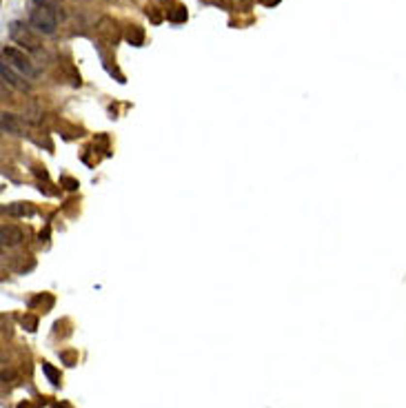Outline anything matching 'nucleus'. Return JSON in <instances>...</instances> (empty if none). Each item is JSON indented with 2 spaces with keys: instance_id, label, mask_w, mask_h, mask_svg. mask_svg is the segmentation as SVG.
Listing matches in <instances>:
<instances>
[{
  "instance_id": "obj_9",
  "label": "nucleus",
  "mask_w": 406,
  "mask_h": 408,
  "mask_svg": "<svg viewBox=\"0 0 406 408\" xmlns=\"http://www.w3.org/2000/svg\"><path fill=\"white\" fill-rule=\"evenodd\" d=\"M42 373L47 375V379L53 384V386H58V384H60V373H58L56 368L51 366V364H47V361H42Z\"/></svg>"
},
{
  "instance_id": "obj_12",
  "label": "nucleus",
  "mask_w": 406,
  "mask_h": 408,
  "mask_svg": "<svg viewBox=\"0 0 406 408\" xmlns=\"http://www.w3.org/2000/svg\"><path fill=\"white\" fill-rule=\"evenodd\" d=\"M22 324H27V326H29V330H36L38 319H36V317H22Z\"/></svg>"
},
{
  "instance_id": "obj_3",
  "label": "nucleus",
  "mask_w": 406,
  "mask_h": 408,
  "mask_svg": "<svg viewBox=\"0 0 406 408\" xmlns=\"http://www.w3.org/2000/svg\"><path fill=\"white\" fill-rule=\"evenodd\" d=\"M11 38L20 45L22 49H29V51H38V38L29 31V27L22 25V22H11V29H9Z\"/></svg>"
},
{
  "instance_id": "obj_2",
  "label": "nucleus",
  "mask_w": 406,
  "mask_h": 408,
  "mask_svg": "<svg viewBox=\"0 0 406 408\" xmlns=\"http://www.w3.org/2000/svg\"><path fill=\"white\" fill-rule=\"evenodd\" d=\"M2 58H5V63L9 64V67L18 69L22 76H27V78H36L38 76V69L32 64V60L25 56V53L20 51V49L16 47H5L2 49Z\"/></svg>"
},
{
  "instance_id": "obj_11",
  "label": "nucleus",
  "mask_w": 406,
  "mask_h": 408,
  "mask_svg": "<svg viewBox=\"0 0 406 408\" xmlns=\"http://www.w3.org/2000/svg\"><path fill=\"white\" fill-rule=\"evenodd\" d=\"M63 184L69 188V191H76V188H78V182H76V180H71V178H63Z\"/></svg>"
},
{
  "instance_id": "obj_10",
  "label": "nucleus",
  "mask_w": 406,
  "mask_h": 408,
  "mask_svg": "<svg viewBox=\"0 0 406 408\" xmlns=\"http://www.w3.org/2000/svg\"><path fill=\"white\" fill-rule=\"evenodd\" d=\"M169 20L171 22H184L187 20V9H184V7H176V9L169 14Z\"/></svg>"
},
{
  "instance_id": "obj_5",
  "label": "nucleus",
  "mask_w": 406,
  "mask_h": 408,
  "mask_svg": "<svg viewBox=\"0 0 406 408\" xmlns=\"http://www.w3.org/2000/svg\"><path fill=\"white\" fill-rule=\"evenodd\" d=\"M5 211L11 218H25V215H33V206L29 202H14L5 206Z\"/></svg>"
},
{
  "instance_id": "obj_4",
  "label": "nucleus",
  "mask_w": 406,
  "mask_h": 408,
  "mask_svg": "<svg viewBox=\"0 0 406 408\" xmlns=\"http://www.w3.org/2000/svg\"><path fill=\"white\" fill-rule=\"evenodd\" d=\"M22 237H25V235H22V231L18 229V226H11V224L9 226H7V224L2 226V244H5V246L20 244Z\"/></svg>"
},
{
  "instance_id": "obj_6",
  "label": "nucleus",
  "mask_w": 406,
  "mask_h": 408,
  "mask_svg": "<svg viewBox=\"0 0 406 408\" xmlns=\"http://www.w3.org/2000/svg\"><path fill=\"white\" fill-rule=\"evenodd\" d=\"M127 42H129V45H133V47H140V45H145V31H142V27L131 25L129 29H127Z\"/></svg>"
},
{
  "instance_id": "obj_13",
  "label": "nucleus",
  "mask_w": 406,
  "mask_h": 408,
  "mask_svg": "<svg viewBox=\"0 0 406 408\" xmlns=\"http://www.w3.org/2000/svg\"><path fill=\"white\" fill-rule=\"evenodd\" d=\"M63 357L67 360V364H69V366H73V355H71V353H65Z\"/></svg>"
},
{
  "instance_id": "obj_1",
  "label": "nucleus",
  "mask_w": 406,
  "mask_h": 408,
  "mask_svg": "<svg viewBox=\"0 0 406 408\" xmlns=\"http://www.w3.org/2000/svg\"><path fill=\"white\" fill-rule=\"evenodd\" d=\"M29 22H32V27L38 33H45V36L56 33V27H58V18H56V14H53V9L49 5L33 7L32 14H29Z\"/></svg>"
},
{
  "instance_id": "obj_8",
  "label": "nucleus",
  "mask_w": 406,
  "mask_h": 408,
  "mask_svg": "<svg viewBox=\"0 0 406 408\" xmlns=\"http://www.w3.org/2000/svg\"><path fill=\"white\" fill-rule=\"evenodd\" d=\"M2 80H5V82H9L11 87H18V89H27V84L20 82V80L16 78V76L11 74V69H9V64H7V63H2Z\"/></svg>"
},
{
  "instance_id": "obj_7",
  "label": "nucleus",
  "mask_w": 406,
  "mask_h": 408,
  "mask_svg": "<svg viewBox=\"0 0 406 408\" xmlns=\"http://www.w3.org/2000/svg\"><path fill=\"white\" fill-rule=\"evenodd\" d=\"M2 131H5V133H20V122L16 120V115L14 113H2Z\"/></svg>"
}]
</instances>
